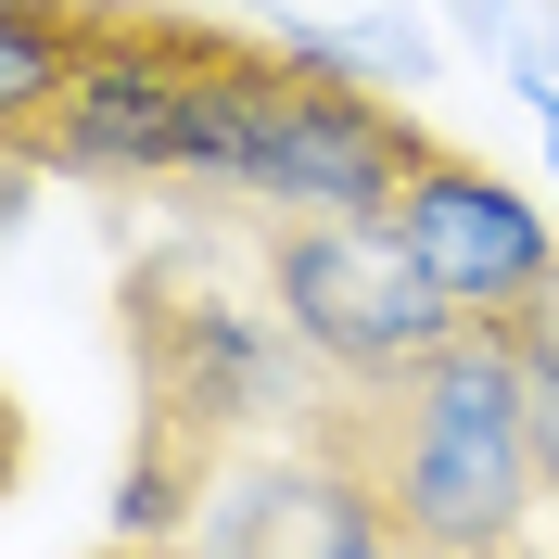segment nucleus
I'll list each match as a JSON object with an SVG mask.
<instances>
[{
	"label": "nucleus",
	"instance_id": "1",
	"mask_svg": "<svg viewBox=\"0 0 559 559\" xmlns=\"http://www.w3.org/2000/svg\"><path fill=\"white\" fill-rule=\"evenodd\" d=\"M382 407V484L407 559H522L534 509H547V471H534V407H522V344L509 318H471L457 344H432Z\"/></svg>",
	"mask_w": 559,
	"mask_h": 559
},
{
	"label": "nucleus",
	"instance_id": "2",
	"mask_svg": "<svg viewBox=\"0 0 559 559\" xmlns=\"http://www.w3.org/2000/svg\"><path fill=\"white\" fill-rule=\"evenodd\" d=\"M229 51H242V38L115 0L103 38H90V64H76L13 140H26L51 178H76V191H216Z\"/></svg>",
	"mask_w": 559,
	"mask_h": 559
},
{
	"label": "nucleus",
	"instance_id": "3",
	"mask_svg": "<svg viewBox=\"0 0 559 559\" xmlns=\"http://www.w3.org/2000/svg\"><path fill=\"white\" fill-rule=\"evenodd\" d=\"M432 166V128L394 115V90L318 76L293 51H229V140H216V191L267 216H394V191Z\"/></svg>",
	"mask_w": 559,
	"mask_h": 559
},
{
	"label": "nucleus",
	"instance_id": "4",
	"mask_svg": "<svg viewBox=\"0 0 559 559\" xmlns=\"http://www.w3.org/2000/svg\"><path fill=\"white\" fill-rule=\"evenodd\" d=\"M267 306L293 318L318 382H344V394H394L432 344L471 331L445 306V280L407 254L394 216H280L267 229Z\"/></svg>",
	"mask_w": 559,
	"mask_h": 559
},
{
	"label": "nucleus",
	"instance_id": "5",
	"mask_svg": "<svg viewBox=\"0 0 559 559\" xmlns=\"http://www.w3.org/2000/svg\"><path fill=\"white\" fill-rule=\"evenodd\" d=\"M128 344H140V419H166L191 445H242V432H306L318 419V356L293 344L280 306H242V293H204L178 267L128 280Z\"/></svg>",
	"mask_w": 559,
	"mask_h": 559
},
{
	"label": "nucleus",
	"instance_id": "6",
	"mask_svg": "<svg viewBox=\"0 0 559 559\" xmlns=\"http://www.w3.org/2000/svg\"><path fill=\"white\" fill-rule=\"evenodd\" d=\"M166 559H407L394 484L356 419L318 407L306 445H242L204 471V509Z\"/></svg>",
	"mask_w": 559,
	"mask_h": 559
},
{
	"label": "nucleus",
	"instance_id": "7",
	"mask_svg": "<svg viewBox=\"0 0 559 559\" xmlns=\"http://www.w3.org/2000/svg\"><path fill=\"white\" fill-rule=\"evenodd\" d=\"M394 229H407L419 267L445 280V306H457V318H522L534 293L559 280V216L534 204L509 166L445 153V140H432V166L394 191Z\"/></svg>",
	"mask_w": 559,
	"mask_h": 559
},
{
	"label": "nucleus",
	"instance_id": "8",
	"mask_svg": "<svg viewBox=\"0 0 559 559\" xmlns=\"http://www.w3.org/2000/svg\"><path fill=\"white\" fill-rule=\"evenodd\" d=\"M267 51H293V64H318V76H356V90H394V103L432 90V38H419L407 13H280Z\"/></svg>",
	"mask_w": 559,
	"mask_h": 559
},
{
	"label": "nucleus",
	"instance_id": "9",
	"mask_svg": "<svg viewBox=\"0 0 559 559\" xmlns=\"http://www.w3.org/2000/svg\"><path fill=\"white\" fill-rule=\"evenodd\" d=\"M103 13H115V0H0V115H13V128L90 64Z\"/></svg>",
	"mask_w": 559,
	"mask_h": 559
},
{
	"label": "nucleus",
	"instance_id": "10",
	"mask_svg": "<svg viewBox=\"0 0 559 559\" xmlns=\"http://www.w3.org/2000/svg\"><path fill=\"white\" fill-rule=\"evenodd\" d=\"M191 509H204V445H191V432H166V419H140V445H128V471H115L103 522L128 534V547H178V534H191Z\"/></svg>",
	"mask_w": 559,
	"mask_h": 559
},
{
	"label": "nucleus",
	"instance_id": "11",
	"mask_svg": "<svg viewBox=\"0 0 559 559\" xmlns=\"http://www.w3.org/2000/svg\"><path fill=\"white\" fill-rule=\"evenodd\" d=\"M522 407H534V471H547V509H559V356H522Z\"/></svg>",
	"mask_w": 559,
	"mask_h": 559
},
{
	"label": "nucleus",
	"instance_id": "12",
	"mask_svg": "<svg viewBox=\"0 0 559 559\" xmlns=\"http://www.w3.org/2000/svg\"><path fill=\"white\" fill-rule=\"evenodd\" d=\"M509 344H522V356H559V280H547V293H534L522 318H509Z\"/></svg>",
	"mask_w": 559,
	"mask_h": 559
},
{
	"label": "nucleus",
	"instance_id": "13",
	"mask_svg": "<svg viewBox=\"0 0 559 559\" xmlns=\"http://www.w3.org/2000/svg\"><path fill=\"white\" fill-rule=\"evenodd\" d=\"M534 140H547V191H559V103H534Z\"/></svg>",
	"mask_w": 559,
	"mask_h": 559
},
{
	"label": "nucleus",
	"instance_id": "14",
	"mask_svg": "<svg viewBox=\"0 0 559 559\" xmlns=\"http://www.w3.org/2000/svg\"><path fill=\"white\" fill-rule=\"evenodd\" d=\"M103 559H166V547H128V534H115V547H103Z\"/></svg>",
	"mask_w": 559,
	"mask_h": 559
}]
</instances>
